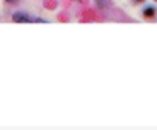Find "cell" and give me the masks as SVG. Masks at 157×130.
Here are the masks:
<instances>
[{
  "label": "cell",
  "mask_w": 157,
  "mask_h": 130,
  "mask_svg": "<svg viewBox=\"0 0 157 130\" xmlns=\"http://www.w3.org/2000/svg\"><path fill=\"white\" fill-rule=\"evenodd\" d=\"M13 20L17 22V23H34V22H37V23H43L42 19L33 17V16H29L28 12H23V11L14 12V14H13Z\"/></svg>",
  "instance_id": "1"
},
{
  "label": "cell",
  "mask_w": 157,
  "mask_h": 130,
  "mask_svg": "<svg viewBox=\"0 0 157 130\" xmlns=\"http://www.w3.org/2000/svg\"><path fill=\"white\" fill-rule=\"evenodd\" d=\"M155 12H157V9H155V6H145L143 8V11H142V16L145 17V19H152L154 16H155Z\"/></svg>",
  "instance_id": "2"
},
{
  "label": "cell",
  "mask_w": 157,
  "mask_h": 130,
  "mask_svg": "<svg viewBox=\"0 0 157 130\" xmlns=\"http://www.w3.org/2000/svg\"><path fill=\"white\" fill-rule=\"evenodd\" d=\"M96 2H97V5H99V8H100V9H103V8H105V0H96Z\"/></svg>",
  "instance_id": "3"
},
{
  "label": "cell",
  "mask_w": 157,
  "mask_h": 130,
  "mask_svg": "<svg viewBox=\"0 0 157 130\" xmlns=\"http://www.w3.org/2000/svg\"><path fill=\"white\" fill-rule=\"evenodd\" d=\"M8 3H14V2H17V0H6Z\"/></svg>",
  "instance_id": "4"
},
{
  "label": "cell",
  "mask_w": 157,
  "mask_h": 130,
  "mask_svg": "<svg viewBox=\"0 0 157 130\" xmlns=\"http://www.w3.org/2000/svg\"><path fill=\"white\" fill-rule=\"evenodd\" d=\"M134 2H136V3H139V2H143V0H134Z\"/></svg>",
  "instance_id": "5"
},
{
  "label": "cell",
  "mask_w": 157,
  "mask_h": 130,
  "mask_svg": "<svg viewBox=\"0 0 157 130\" xmlns=\"http://www.w3.org/2000/svg\"><path fill=\"white\" fill-rule=\"evenodd\" d=\"M155 2H157V0H155Z\"/></svg>",
  "instance_id": "6"
}]
</instances>
